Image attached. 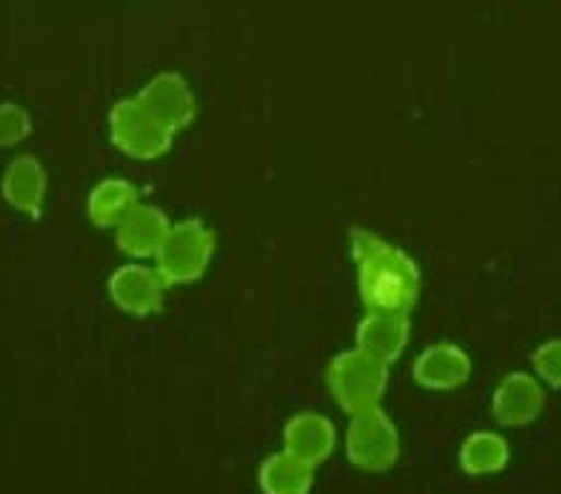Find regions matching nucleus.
<instances>
[{"mask_svg":"<svg viewBox=\"0 0 561 494\" xmlns=\"http://www.w3.org/2000/svg\"><path fill=\"white\" fill-rule=\"evenodd\" d=\"M350 248L357 263L359 298L367 312L410 314L422 290L417 263L369 230H352Z\"/></svg>","mask_w":561,"mask_h":494,"instance_id":"1","label":"nucleus"},{"mask_svg":"<svg viewBox=\"0 0 561 494\" xmlns=\"http://www.w3.org/2000/svg\"><path fill=\"white\" fill-rule=\"evenodd\" d=\"M215 255V232L203 220H183L170 228L156 260V269L168 287L201 280Z\"/></svg>","mask_w":561,"mask_h":494,"instance_id":"2","label":"nucleus"},{"mask_svg":"<svg viewBox=\"0 0 561 494\" xmlns=\"http://www.w3.org/2000/svg\"><path fill=\"white\" fill-rule=\"evenodd\" d=\"M389 380V367L377 363L359 349H347L332 359L328 367V384L332 398L350 415L375 410L382 402Z\"/></svg>","mask_w":561,"mask_h":494,"instance_id":"3","label":"nucleus"},{"mask_svg":"<svg viewBox=\"0 0 561 494\" xmlns=\"http://www.w3.org/2000/svg\"><path fill=\"white\" fill-rule=\"evenodd\" d=\"M107 125H111L113 146L135 160H156L165 156L175 138L165 125L152 118L138 97H125L115 103Z\"/></svg>","mask_w":561,"mask_h":494,"instance_id":"4","label":"nucleus"},{"mask_svg":"<svg viewBox=\"0 0 561 494\" xmlns=\"http://www.w3.org/2000/svg\"><path fill=\"white\" fill-rule=\"evenodd\" d=\"M350 462L365 472H387L400 460V433L385 410L352 415L347 429Z\"/></svg>","mask_w":561,"mask_h":494,"instance_id":"5","label":"nucleus"},{"mask_svg":"<svg viewBox=\"0 0 561 494\" xmlns=\"http://www.w3.org/2000/svg\"><path fill=\"white\" fill-rule=\"evenodd\" d=\"M138 101L148 107L152 118L160 125H165L170 133L185 130L197 115V101L193 88L187 80L178 73H160L148 80L135 95Z\"/></svg>","mask_w":561,"mask_h":494,"instance_id":"6","label":"nucleus"},{"mask_svg":"<svg viewBox=\"0 0 561 494\" xmlns=\"http://www.w3.org/2000/svg\"><path fill=\"white\" fill-rule=\"evenodd\" d=\"M165 290L168 285L156 267L135 263L115 269L111 283H107V292H111L115 308L135 314V318L158 312L162 308V300H165Z\"/></svg>","mask_w":561,"mask_h":494,"instance_id":"7","label":"nucleus"},{"mask_svg":"<svg viewBox=\"0 0 561 494\" xmlns=\"http://www.w3.org/2000/svg\"><path fill=\"white\" fill-rule=\"evenodd\" d=\"M355 340L359 353L389 367L402 357L407 343H410V314L367 312L357 325Z\"/></svg>","mask_w":561,"mask_h":494,"instance_id":"8","label":"nucleus"},{"mask_svg":"<svg viewBox=\"0 0 561 494\" xmlns=\"http://www.w3.org/2000/svg\"><path fill=\"white\" fill-rule=\"evenodd\" d=\"M541 407H545V392L527 372L506 375L492 400L494 420L506 427L529 425L539 417Z\"/></svg>","mask_w":561,"mask_h":494,"instance_id":"9","label":"nucleus"},{"mask_svg":"<svg viewBox=\"0 0 561 494\" xmlns=\"http://www.w3.org/2000/svg\"><path fill=\"white\" fill-rule=\"evenodd\" d=\"M173 222L168 215L152 205H135V208L125 215V220L115 228L117 248L130 257H156L162 242H165Z\"/></svg>","mask_w":561,"mask_h":494,"instance_id":"10","label":"nucleus"},{"mask_svg":"<svg viewBox=\"0 0 561 494\" xmlns=\"http://www.w3.org/2000/svg\"><path fill=\"white\" fill-rule=\"evenodd\" d=\"M472 359L459 345L439 343L430 345L414 359V380L427 390H455L469 380Z\"/></svg>","mask_w":561,"mask_h":494,"instance_id":"11","label":"nucleus"},{"mask_svg":"<svg viewBox=\"0 0 561 494\" xmlns=\"http://www.w3.org/2000/svg\"><path fill=\"white\" fill-rule=\"evenodd\" d=\"M0 191L13 210L28 215V218H38L45 205V193H48V177H45L41 160L33 156H18L5 168Z\"/></svg>","mask_w":561,"mask_h":494,"instance_id":"12","label":"nucleus"},{"mask_svg":"<svg viewBox=\"0 0 561 494\" xmlns=\"http://www.w3.org/2000/svg\"><path fill=\"white\" fill-rule=\"evenodd\" d=\"M337 433L334 425L317 412H300L285 425V452L310 467L322 464L332 455Z\"/></svg>","mask_w":561,"mask_h":494,"instance_id":"13","label":"nucleus"},{"mask_svg":"<svg viewBox=\"0 0 561 494\" xmlns=\"http://www.w3.org/2000/svg\"><path fill=\"white\" fill-rule=\"evenodd\" d=\"M135 205H140L138 187L123 177H107L88 195V218L95 228H117Z\"/></svg>","mask_w":561,"mask_h":494,"instance_id":"14","label":"nucleus"},{"mask_svg":"<svg viewBox=\"0 0 561 494\" xmlns=\"http://www.w3.org/2000/svg\"><path fill=\"white\" fill-rule=\"evenodd\" d=\"M314 467L289 452L270 455L260 464V490L265 494H310Z\"/></svg>","mask_w":561,"mask_h":494,"instance_id":"15","label":"nucleus"},{"mask_svg":"<svg viewBox=\"0 0 561 494\" xmlns=\"http://www.w3.org/2000/svg\"><path fill=\"white\" fill-rule=\"evenodd\" d=\"M459 462L467 474H477V478L494 474L504 470L506 462H510V445L496 433H474L461 445Z\"/></svg>","mask_w":561,"mask_h":494,"instance_id":"16","label":"nucleus"},{"mask_svg":"<svg viewBox=\"0 0 561 494\" xmlns=\"http://www.w3.org/2000/svg\"><path fill=\"white\" fill-rule=\"evenodd\" d=\"M33 120L25 107L15 103H0V148H13L28 138Z\"/></svg>","mask_w":561,"mask_h":494,"instance_id":"17","label":"nucleus"},{"mask_svg":"<svg viewBox=\"0 0 561 494\" xmlns=\"http://www.w3.org/2000/svg\"><path fill=\"white\" fill-rule=\"evenodd\" d=\"M534 370L551 388H561V340H549L534 353Z\"/></svg>","mask_w":561,"mask_h":494,"instance_id":"18","label":"nucleus"}]
</instances>
